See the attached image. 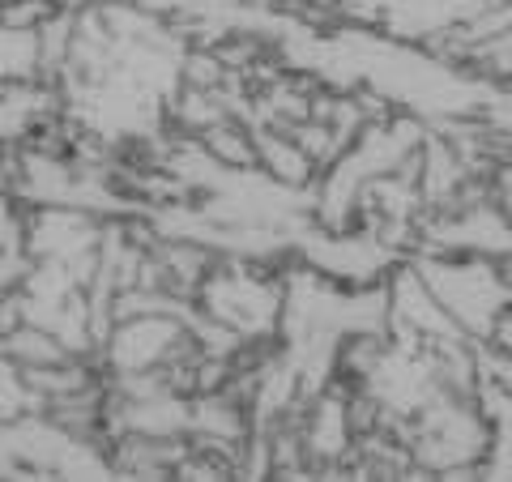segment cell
I'll use <instances>...</instances> for the list:
<instances>
[{
    "label": "cell",
    "mask_w": 512,
    "mask_h": 482,
    "mask_svg": "<svg viewBox=\"0 0 512 482\" xmlns=\"http://www.w3.org/2000/svg\"><path fill=\"white\" fill-rule=\"evenodd\" d=\"M197 141H201V150L210 154L218 167H231V171L252 167L256 158H261V154H256V137H248L239 124H231V116L218 120V124H210Z\"/></svg>",
    "instance_id": "6da1fadb"
}]
</instances>
